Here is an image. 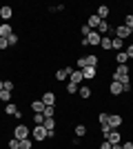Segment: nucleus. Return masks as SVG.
<instances>
[{
	"label": "nucleus",
	"instance_id": "obj_1",
	"mask_svg": "<svg viewBox=\"0 0 133 149\" xmlns=\"http://www.w3.org/2000/svg\"><path fill=\"white\" fill-rule=\"evenodd\" d=\"M78 69H84V67H98V56L95 54H87V56L78 58Z\"/></svg>",
	"mask_w": 133,
	"mask_h": 149
},
{
	"label": "nucleus",
	"instance_id": "obj_2",
	"mask_svg": "<svg viewBox=\"0 0 133 149\" xmlns=\"http://www.w3.org/2000/svg\"><path fill=\"white\" fill-rule=\"evenodd\" d=\"M29 136H31V129H29L27 125H22V123L13 129V138H16V140H25V138H29Z\"/></svg>",
	"mask_w": 133,
	"mask_h": 149
},
{
	"label": "nucleus",
	"instance_id": "obj_3",
	"mask_svg": "<svg viewBox=\"0 0 133 149\" xmlns=\"http://www.w3.org/2000/svg\"><path fill=\"white\" fill-rule=\"evenodd\" d=\"M31 138L36 140V143H42V140H47V129H44L42 125H33V129H31Z\"/></svg>",
	"mask_w": 133,
	"mask_h": 149
},
{
	"label": "nucleus",
	"instance_id": "obj_4",
	"mask_svg": "<svg viewBox=\"0 0 133 149\" xmlns=\"http://www.w3.org/2000/svg\"><path fill=\"white\" fill-rule=\"evenodd\" d=\"M100 40H102L100 33H98V31H91L87 38H82V45H89V47H98V45H100Z\"/></svg>",
	"mask_w": 133,
	"mask_h": 149
},
{
	"label": "nucleus",
	"instance_id": "obj_5",
	"mask_svg": "<svg viewBox=\"0 0 133 149\" xmlns=\"http://www.w3.org/2000/svg\"><path fill=\"white\" fill-rule=\"evenodd\" d=\"M122 125H124V120H122L120 113H109V127L111 129H120Z\"/></svg>",
	"mask_w": 133,
	"mask_h": 149
},
{
	"label": "nucleus",
	"instance_id": "obj_6",
	"mask_svg": "<svg viewBox=\"0 0 133 149\" xmlns=\"http://www.w3.org/2000/svg\"><path fill=\"white\" fill-rule=\"evenodd\" d=\"M71 71H73V67H69V65H67V67H62V69H58V71H56V80H58V82H64V80L71 76Z\"/></svg>",
	"mask_w": 133,
	"mask_h": 149
},
{
	"label": "nucleus",
	"instance_id": "obj_7",
	"mask_svg": "<svg viewBox=\"0 0 133 149\" xmlns=\"http://www.w3.org/2000/svg\"><path fill=\"white\" fill-rule=\"evenodd\" d=\"M115 38H120V40L131 38V29H129L127 25H118V27H115Z\"/></svg>",
	"mask_w": 133,
	"mask_h": 149
},
{
	"label": "nucleus",
	"instance_id": "obj_8",
	"mask_svg": "<svg viewBox=\"0 0 133 149\" xmlns=\"http://www.w3.org/2000/svg\"><path fill=\"white\" fill-rule=\"evenodd\" d=\"M5 113H7V116H13V118H22L18 105H13V102H7V105H5Z\"/></svg>",
	"mask_w": 133,
	"mask_h": 149
},
{
	"label": "nucleus",
	"instance_id": "obj_9",
	"mask_svg": "<svg viewBox=\"0 0 133 149\" xmlns=\"http://www.w3.org/2000/svg\"><path fill=\"white\" fill-rule=\"evenodd\" d=\"M84 80V74H82V69H73L69 76V82H76V85H82Z\"/></svg>",
	"mask_w": 133,
	"mask_h": 149
},
{
	"label": "nucleus",
	"instance_id": "obj_10",
	"mask_svg": "<svg viewBox=\"0 0 133 149\" xmlns=\"http://www.w3.org/2000/svg\"><path fill=\"white\" fill-rule=\"evenodd\" d=\"M120 136H122V131H120V129H111L107 136H104V140H109L111 145H115V143H120Z\"/></svg>",
	"mask_w": 133,
	"mask_h": 149
},
{
	"label": "nucleus",
	"instance_id": "obj_11",
	"mask_svg": "<svg viewBox=\"0 0 133 149\" xmlns=\"http://www.w3.org/2000/svg\"><path fill=\"white\" fill-rule=\"evenodd\" d=\"M0 18L5 20V22H9V20L13 18V7H9V5L0 7Z\"/></svg>",
	"mask_w": 133,
	"mask_h": 149
},
{
	"label": "nucleus",
	"instance_id": "obj_12",
	"mask_svg": "<svg viewBox=\"0 0 133 149\" xmlns=\"http://www.w3.org/2000/svg\"><path fill=\"white\" fill-rule=\"evenodd\" d=\"M44 102L47 107H56V93L53 91H47V93H42V98H40Z\"/></svg>",
	"mask_w": 133,
	"mask_h": 149
},
{
	"label": "nucleus",
	"instance_id": "obj_13",
	"mask_svg": "<svg viewBox=\"0 0 133 149\" xmlns=\"http://www.w3.org/2000/svg\"><path fill=\"white\" fill-rule=\"evenodd\" d=\"M109 93H111V96H122V93H124V87H122L120 82H111V85H109Z\"/></svg>",
	"mask_w": 133,
	"mask_h": 149
},
{
	"label": "nucleus",
	"instance_id": "obj_14",
	"mask_svg": "<svg viewBox=\"0 0 133 149\" xmlns=\"http://www.w3.org/2000/svg\"><path fill=\"white\" fill-rule=\"evenodd\" d=\"M109 13H111V9H109L107 5H100V7H98V11H95V16H98L100 20H107Z\"/></svg>",
	"mask_w": 133,
	"mask_h": 149
},
{
	"label": "nucleus",
	"instance_id": "obj_15",
	"mask_svg": "<svg viewBox=\"0 0 133 149\" xmlns=\"http://www.w3.org/2000/svg\"><path fill=\"white\" fill-rule=\"evenodd\" d=\"M13 33V27L9 25V22H2V25H0V36L2 38H9Z\"/></svg>",
	"mask_w": 133,
	"mask_h": 149
},
{
	"label": "nucleus",
	"instance_id": "obj_16",
	"mask_svg": "<svg viewBox=\"0 0 133 149\" xmlns=\"http://www.w3.org/2000/svg\"><path fill=\"white\" fill-rule=\"evenodd\" d=\"M100 22H102V20L98 18L95 13H93V16H89V20H87V25L91 27V31H95V29H98V27H100Z\"/></svg>",
	"mask_w": 133,
	"mask_h": 149
},
{
	"label": "nucleus",
	"instance_id": "obj_17",
	"mask_svg": "<svg viewBox=\"0 0 133 149\" xmlns=\"http://www.w3.org/2000/svg\"><path fill=\"white\" fill-rule=\"evenodd\" d=\"M44 107H47V105H44L42 100H33V102H31V111H33V113H42Z\"/></svg>",
	"mask_w": 133,
	"mask_h": 149
},
{
	"label": "nucleus",
	"instance_id": "obj_18",
	"mask_svg": "<svg viewBox=\"0 0 133 149\" xmlns=\"http://www.w3.org/2000/svg\"><path fill=\"white\" fill-rule=\"evenodd\" d=\"M113 76H131V69H129V65H118V69H115Z\"/></svg>",
	"mask_w": 133,
	"mask_h": 149
},
{
	"label": "nucleus",
	"instance_id": "obj_19",
	"mask_svg": "<svg viewBox=\"0 0 133 149\" xmlns=\"http://www.w3.org/2000/svg\"><path fill=\"white\" fill-rule=\"evenodd\" d=\"M124 40H120V38H111V49H115V51H122V47H124Z\"/></svg>",
	"mask_w": 133,
	"mask_h": 149
},
{
	"label": "nucleus",
	"instance_id": "obj_20",
	"mask_svg": "<svg viewBox=\"0 0 133 149\" xmlns=\"http://www.w3.org/2000/svg\"><path fill=\"white\" fill-rule=\"evenodd\" d=\"M87 125H76V129H73V134H76V136L78 138H84V136H87Z\"/></svg>",
	"mask_w": 133,
	"mask_h": 149
},
{
	"label": "nucleus",
	"instance_id": "obj_21",
	"mask_svg": "<svg viewBox=\"0 0 133 149\" xmlns=\"http://www.w3.org/2000/svg\"><path fill=\"white\" fill-rule=\"evenodd\" d=\"M78 93H80V98H91V87H87V85H80V89H78Z\"/></svg>",
	"mask_w": 133,
	"mask_h": 149
},
{
	"label": "nucleus",
	"instance_id": "obj_22",
	"mask_svg": "<svg viewBox=\"0 0 133 149\" xmlns=\"http://www.w3.org/2000/svg\"><path fill=\"white\" fill-rule=\"evenodd\" d=\"M82 74H84V78H95L98 76V67H84Z\"/></svg>",
	"mask_w": 133,
	"mask_h": 149
},
{
	"label": "nucleus",
	"instance_id": "obj_23",
	"mask_svg": "<svg viewBox=\"0 0 133 149\" xmlns=\"http://www.w3.org/2000/svg\"><path fill=\"white\" fill-rule=\"evenodd\" d=\"M115 60H118V65H127V62H129V56H127V51H118V56H115Z\"/></svg>",
	"mask_w": 133,
	"mask_h": 149
},
{
	"label": "nucleus",
	"instance_id": "obj_24",
	"mask_svg": "<svg viewBox=\"0 0 133 149\" xmlns=\"http://www.w3.org/2000/svg\"><path fill=\"white\" fill-rule=\"evenodd\" d=\"M47 131H53L56 129V118H44V125H42Z\"/></svg>",
	"mask_w": 133,
	"mask_h": 149
},
{
	"label": "nucleus",
	"instance_id": "obj_25",
	"mask_svg": "<svg viewBox=\"0 0 133 149\" xmlns=\"http://www.w3.org/2000/svg\"><path fill=\"white\" fill-rule=\"evenodd\" d=\"M11 98H13L11 91H5V89L0 91V102H11Z\"/></svg>",
	"mask_w": 133,
	"mask_h": 149
},
{
	"label": "nucleus",
	"instance_id": "obj_26",
	"mask_svg": "<svg viewBox=\"0 0 133 149\" xmlns=\"http://www.w3.org/2000/svg\"><path fill=\"white\" fill-rule=\"evenodd\" d=\"M100 47H102V49H111V38H109V36H102V40H100Z\"/></svg>",
	"mask_w": 133,
	"mask_h": 149
},
{
	"label": "nucleus",
	"instance_id": "obj_27",
	"mask_svg": "<svg viewBox=\"0 0 133 149\" xmlns=\"http://www.w3.org/2000/svg\"><path fill=\"white\" fill-rule=\"evenodd\" d=\"M95 31H98L100 36H104V33H107V31H109V22H107V20H102V22H100V27H98V29H95Z\"/></svg>",
	"mask_w": 133,
	"mask_h": 149
},
{
	"label": "nucleus",
	"instance_id": "obj_28",
	"mask_svg": "<svg viewBox=\"0 0 133 149\" xmlns=\"http://www.w3.org/2000/svg\"><path fill=\"white\" fill-rule=\"evenodd\" d=\"M20 147L22 149H31L33 147V138L29 136V138H25V140H20Z\"/></svg>",
	"mask_w": 133,
	"mask_h": 149
},
{
	"label": "nucleus",
	"instance_id": "obj_29",
	"mask_svg": "<svg viewBox=\"0 0 133 149\" xmlns=\"http://www.w3.org/2000/svg\"><path fill=\"white\" fill-rule=\"evenodd\" d=\"M42 116H44V118H53V116H56V107H44Z\"/></svg>",
	"mask_w": 133,
	"mask_h": 149
},
{
	"label": "nucleus",
	"instance_id": "obj_30",
	"mask_svg": "<svg viewBox=\"0 0 133 149\" xmlns=\"http://www.w3.org/2000/svg\"><path fill=\"white\" fill-rule=\"evenodd\" d=\"M78 89H80V85H76V82H67V93H78Z\"/></svg>",
	"mask_w": 133,
	"mask_h": 149
},
{
	"label": "nucleus",
	"instance_id": "obj_31",
	"mask_svg": "<svg viewBox=\"0 0 133 149\" xmlns=\"http://www.w3.org/2000/svg\"><path fill=\"white\" fill-rule=\"evenodd\" d=\"M98 123L100 125H109V113H104V111L98 113Z\"/></svg>",
	"mask_w": 133,
	"mask_h": 149
},
{
	"label": "nucleus",
	"instance_id": "obj_32",
	"mask_svg": "<svg viewBox=\"0 0 133 149\" xmlns=\"http://www.w3.org/2000/svg\"><path fill=\"white\" fill-rule=\"evenodd\" d=\"M2 89H5V91H11V93H13V80H2Z\"/></svg>",
	"mask_w": 133,
	"mask_h": 149
},
{
	"label": "nucleus",
	"instance_id": "obj_33",
	"mask_svg": "<svg viewBox=\"0 0 133 149\" xmlns=\"http://www.w3.org/2000/svg\"><path fill=\"white\" fill-rule=\"evenodd\" d=\"M33 125H44V116L42 113H33Z\"/></svg>",
	"mask_w": 133,
	"mask_h": 149
},
{
	"label": "nucleus",
	"instance_id": "obj_34",
	"mask_svg": "<svg viewBox=\"0 0 133 149\" xmlns=\"http://www.w3.org/2000/svg\"><path fill=\"white\" fill-rule=\"evenodd\" d=\"M124 25H127L129 29H133V13H127V16H124Z\"/></svg>",
	"mask_w": 133,
	"mask_h": 149
},
{
	"label": "nucleus",
	"instance_id": "obj_35",
	"mask_svg": "<svg viewBox=\"0 0 133 149\" xmlns=\"http://www.w3.org/2000/svg\"><path fill=\"white\" fill-rule=\"evenodd\" d=\"M80 33H82V38H87L89 33H91V27H89V25H82V27H80Z\"/></svg>",
	"mask_w": 133,
	"mask_h": 149
},
{
	"label": "nucleus",
	"instance_id": "obj_36",
	"mask_svg": "<svg viewBox=\"0 0 133 149\" xmlns=\"http://www.w3.org/2000/svg\"><path fill=\"white\" fill-rule=\"evenodd\" d=\"M124 51H127L129 60H133V42H129V45H127V49H124Z\"/></svg>",
	"mask_w": 133,
	"mask_h": 149
},
{
	"label": "nucleus",
	"instance_id": "obj_37",
	"mask_svg": "<svg viewBox=\"0 0 133 149\" xmlns=\"http://www.w3.org/2000/svg\"><path fill=\"white\" fill-rule=\"evenodd\" d=\"M7 42H9V47H13V45L18 42V36H16V33H11V36L7 38Z\"/></svg>",
	"mask_w": 133,
	"mask_h": 149
},
{
	"label": "nucleus",
	"instance_id": "obj_38",
	"mask_svg": "<svg viewBox=\"0 0 133 149\" xmlns=\"http://www.w3.org/2000/svg\"><path fill=\"white\" fill-rule=\"evenodd\" d=\"M18 147H20V140L11 138V140H9V149H18Z\"/></svg>",
	"mask_w": 133,
	"mask_h": 149
},
{
	"label": "nucleus",
	"instance_id": "obj_39",
	"mask_svg": "<svg viewBox=\"0 0 133 149\" xmlns=\"http://www.w3.org/2000/svg\"><path fill=\"white\" fill-rule=\"evenodd\" d=\"M100 127H102V138H104L109 131H111V127H109V125H100Z\"/></svg>",
	"mask_w": 133,
	"mask_h": 149
},
{
	"label": "nucleus",
	"instance_id": "obj_40",
	"mask_svg": "<svg viewBox=\"0 0 133 149\" xmlns=\"http://www.w3.org/2000/svg\"><path fill=\"white\" fill-rule=\"evenodd\" d=\"M100 149H111V143H109V140H102V143H100Z\"/></svg>",
	"mask_w": 133,
	"mask_h": 149
},
{
	"label": "nucleus",
	"instance_id": "obj_41",
	"mask_svg": "<svg viewBox=\"0 0 133 149\" xmlns=\"http://www.w3.org/2000/svg\"><path fill=\"white\" fill-rule=\"evenodd\" d=\"M9 47V42H7V38H0V49H7Z\"/></svg>",
	"mask_w": 133,
	"mask_h": 149
},
{
	"label": "nucleus",
	"instance_id": "obj_42",
	"mask_svg": "<svg viewBox=\"0 0 133 149\" xmlns=\"http://www.w3.org/2000/svg\"><path fill=\"white\" fill-rule=\"evenodd\" d=\"M122 149H133V143H131V140H127V143H122Z\"/></svg>",
	"mask_w": 133,
	"mask_h": 149
},
{
	"label": "nucleus",
	"instance_id": "obj_43",
	"mask_svg": "<svg viewBox=\"0 0 133 149\" xmlns=\"http://www.w3.org/2000/svg\"><path fill=\"white\" fill-rule=\"evenodd\" d=\"M111 149H122V143H115V145H111Z\"/></svg>",
	"mask_w": 133,
	"mask_h": 149
},
{
	"label": "nucleus",
	"instance_id": "obj_44",
	"mask_svg": "<svg viewBox=\"0 0 133 149\" xmlns=\"http://www.w3.org/2000/svg\"><path fill=\"white\" fill-rule=\"evenodd\" d=\"M0 91H2V80H0Z\"/></svg>",
	"mask_w": 133,
	"mask_h": 149
},
{
	"label": "nucleus",
	"instance_id": "obj_45",
	"mask_svg": "<svg viewBox=\"0 0 133 149\" xmlns=\"http://www.w3.org/2000/svg\"><path fill=\"white\" fill-rule=\"evenodd\" d=\"M131 87H133V78H131Z\"/></svg>",
	"mask_w": 133,
	"mask_h": 149
},
{
	"label": "nucleus",
	"instance_id": "obj_46",
	"mask_svg": "<svg viewBox=\"0 0 133 149\" xmlns=\"http://www.w3.org/2000/svg\"><path fill=\"white\" fill-rule=\"evenodd\" d=\"M18 149H22V147H18Z\"/></svg>",
	"mask_w": 133,
	"mask_h": 149
},
{
	"label": "nucleus",
	"instance_id": "obj_47",
	"mask_svg": "<svg viewBox=\"0 0 133 149\" xmlns=\"http://www.w3.org/2000/svg\"><path fill=\"white\" fill-rule=\"evenodd\" d=\"M0 38H2V36H0Z\"/></svg>",
	"mask_w": 133,
	"mask_h": 149
}]
</instances>
